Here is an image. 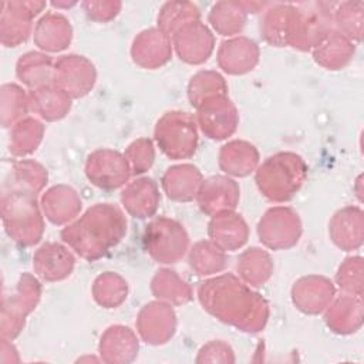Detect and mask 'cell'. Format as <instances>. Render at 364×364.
<instances>
[{
    "label": "cell",
    "mask_w": 364,
    "mask_h": 364,
    "mask_svg": "<svg viewBox=\"0 0 364 364\" xmlns=\"http://www.w3.org/2000/svg\"><path fill=\"white\" fill-rule=\"evenodd\" d=\"M181 230H183V226H181L175 220L159 218V219L151 222L149 226H146L145 233L161 237V240L159 239H145L144 237L146 250L151 253V256L154 259H156L161 263H173V262H176L181 256H183L185 249H182V247H179L173 243H169V237L175 236Z\"/></svg>",
    "instance_id": "cell-4"
},
{
    "label": "cell",
    "mask_w": 364,
    "mask_h": 364,
    "mask_svg": "<svg viewBox=\"0 0 364 364\" xmlns=\"http://www.w3.org/2000/svg\"><path fill=\"white\" fill-rule=\"evenodd\" d=\"M74 266V259L67 249L55 243H47L34 255V267L46 280L67 277Z\"/></svg>",
    "instance_id": "cell-5"
},
{
    "label": "cell",
    "mask_w": 364,
    "mask_h": 364,
    "mask_svg": "<svg viewBox=\"0 0 364 364\" xmlns=\"http://www.w3.org/2000/svg\"><path fill=\"white\" fill-rule=\"evenodd\" d=\"M127 222L121 210L111 203H98L74 225L61 232L64 242L88 260L98 259L124 236Z\"/></svg>",
    "instance_id": "cell-2"
},
{
    "label": "cell",
    "mask_w": 364,
    "mask_h": 364,
    "mask_svg": "<svg viewBox=\"0 0 364 364\" xmlns=\"http://www.w3.org/2000/svg\"><path fill=\"white\" fill-rule=\"evenodd\" d=\"M50 63L51 60L47 55H41L38 53H27L26 55H21L17 64L33 70H17V75L27 85H41L44 78L47 80L50 75Z\"/></svg>",
    "instance_id": "cell-6"
},
{
    "label": "cell",
    "mask_w": 364,
    "mask_h": 364,
    "mask_svg": "<svg viewBox=\"0 0 364 364\" xmlns=\"http://www.w3.org/2000/svg\"><path fill=\"white\" fill-rule=\"evenodd\" d=\"M306 169L307 168L299 155L286 152L283 172L279 173L272 159L267 158V161L257 171L256 182L259 183V182L274 178V182L269 183L266 188L262 189L263 193L273 200H287L301 186L306 175Z\"/></svg>",
    "instance_id": "cell-3"
},
{
    "label": "cell",
    "mask_w": 364,
    "mask_h": 364,
    "mask_svg": "<svg viewBox=\"0 0 364 364\" xmlns=\"http://www.w3.org/2000/svg\"><path fill=\"white\" fill-rule=\"evenodd\" d=\"M199 300L203 309L216 317L232 306L222 321L243 331H259L267 321L266 301L230 273L203 282L199 287Z\"/></svg>",
    "instance_id": "cell-1"
}]
</instances>
